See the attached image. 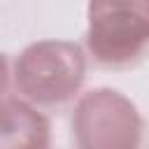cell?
<instances>
[{"label": "cell", "mask_w": 149, "mask_h": 149, "mask_svg": "<svg viewBox=\"0 0 149 149\" xmlns=\"http://www.w3.org/2000/svg\"><path fill=\"white\" fill-rule=\"evenodd\" d=\"M86 79V51L70 40H37L21 49L12 68V84L33 107L70 102Z\"/></svg>", "instance_id": "obj_1"}, {"label": "cell", "mask_w": 149, "mask_h": 149, "mask_svg": "<svg viewBox=\"0 0 149 149\" xmlns=\"http://www.w3.org/2000/svg\"><path fill=\"white\" fill-rule=\"evenodd\" d=\"M84 51L102 68H130L149 51V0H95L86 7Z\"/></svg>", "instance_id": "obj_2"}, {"label": "cell", "mask_w": 149, "mask_h": 149, "mask_svg": "<svg viewBox=\"0 0 149 149\" xmlns=\"http://www.w3.org/2000/svg\"><path fill=\"white\" fill-rule=\"evenodd\" d=\"M70 128L77 149H140L144 123L126 93L98 86L79 93Z\"/></svg>", "instance_id": "obj_3"}, {"label": "cell", "mask_w": 149, "mask_h": 149, "mask_svg": "<svg viewBox=\"0 0 149 149\" xmlns=\"http://www.w3.org/2000/svg\"><path fill=\"white\" fill-rule=\"evenodd\" d=\"M51 123L44 112L7 95L0 100V149H49Z\"/></svg>", "instance_id": "obj_4"}, {"label": "cell", "mask_w": 149, "mask_h": 149, "mask_svg": "<svg viewBox=\"0 0 149 149\" xmlns=\"http://www.w3.org/2000/svg\"><path fill=\"white\" fill-rule=\"evenodd\" d=\"M12 84V70H9V61L7 56L0 51V100L7 98V88Z\"/></svg>", "instance_id": "obj_5"}]
</instances>
